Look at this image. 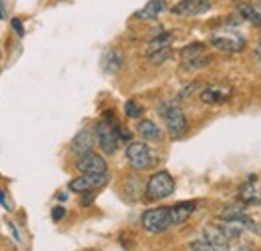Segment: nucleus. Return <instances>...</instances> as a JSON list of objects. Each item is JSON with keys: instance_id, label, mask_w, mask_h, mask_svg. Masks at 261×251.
<instances>
[{"instance_id": "obj_1", "label": "nucleus", "mask_w": 261, "mask_h": 251, "mask_svg": "<svg viewBox=\"0 0 261 251\" xmlns=\"http://www.w3.org/2000/svg\"><path fill=\"white\" fill-rule=\"evenodd\" d=\"M93 133H95V141H97V145L100 147V151L107 153V155L117 153L119 143H121V141H129L130 139L129 131H125V127L121 125L111 113H107V115L98 121L97 125H95V131H93Z\"/></svg>"}, {"instance_id": "obj_2", "label": "nucleus", "mask_w": 261, "mask_h": 251, "mask_svg": "<svg viewBox=\"0 0 261 251\" xmlns=\"http://www.w3.org/2000/svg\"><path fill=\"white\" fill-rule=\"evenodd\" d=\"M159 113H161L165 125H167V131H169V135H171L173 139L185 137V133H187V129H189V123H187V117H185L183 109H181L177 103L167 101V103H163V105L159 107Z\"/></svg>"}, {"instance_id": "obj_3", "label": "nucleus", "mask_w": 261, "mask_h": 251, "mask_svg": "<svg viewBox=\"0 0 261 251\" xmlns=\"http://www.w3.org/2000/svg\"><path fill=\"white\" fill-rule=\"evenodd\" d=\"M175 191V179L171 177L169 171H157L149 177L147 181V187H145V193H147V199L149 201H161V199H167L171 197Z\"/></svg>"}, {"instance_id": "obj_4", "label": "nucleus", "mask_w": 261, "mask_h": 251, "mask_svg": "<svg viewBox=\"0 0 261 251\" xmlns=\"http://www.w3.org/2000/svg\"><path fill=\"white\" fill-rule=\"evenodd\" d=\"M127 161H129V165L135 171H145V169H149V167H153L157 163L153 151L145 143H129V147H127Z\"/></svg>"}, {"instance_id": "obj_5", "label": "nucleus", "mask_w": 261, "mask_h": 251, "mask_svg": "<svg viewBox=\"0 0 261 251\" xmlns=\"http://www.w3.org/2000/svg\"><path fill=\"white\" fill-rule=\"evenodd\" d=\"M141 225L145 231L149 233H163L171 227L169 219V207H155V209H147L141 217Z\"/></svg>"}, {"instance_id": "obj_6", "label": "nucleus", "mask_w": 261, "mask_h": 251, "mask_svg": "<svg viewBox=\"0 0 261 251\" xmlns=\"http://www.w3.org/2000/svg\"><path fill=\"white\" fill-rule=\"evenodd\" d=\"M211 46L217 48L219 53L235 55L245 48V38L235 32L233 34H215V36H211Z\"/></svg>"}, {"instance_id": "obj_7", "label": "nucleus", "mask_w": 261, "mask_h": 251, "mask_svg": "<svg viewBox=\"0 0 261 251\" xmlns=\"http://www.w3.org/2000/svg\"><path fill=\"white\" fill-rule=\"evenodd\" d=\"M107 181H109L107 173H100V175H87V173H83L81 177H76V179H72L68 183V189L72 193H91V191H97L102 185H107Z\"/></svg>"}, {"instance_id": "obj_8", "label": "nucleus", "mask_w": 261, "mask_h": 251, "mask_svg": "<svg viewBox=\"0 0 261 251\" xmlns=\"http://www.w3.org/2000/svg\"><path fill=\"white\" fill-rule=\"evenodd\" d=\"M211 10V2L209 0H179L171 12L177 16H199Z\"/></svg>"}, {"instance_id": "obj_9", "label": "nucleus", "mask_w": 261, "mask_h": 251, "mask_svg": "<svg viewBox=\"0 0 261 251\" xmlns=\"http://www.w3.org/2000/svg\"><path fill=\"white\" fill-rule=\"evenodd\" d=\"M76 169L81 173H87V175H100V173H107V161L91 151V153H85L79 157Z\"/></svg>"}, {"instance_id": "obj_10", "label": "nucleus", "mask_w": 261, "mask_h": 251, "mask_svg": "<svg viewBox=\"0 0 261 251\" xmlns=\"http://www.w3.org/2000/svg\"><path fill=\"white\" fill-rule=\"evenodd\" d=\"M199 96L205 105H221V103H227L233 96V89L227 85H211V87L203 89Z\"/></svg>"}, {"instance_id": "obj_11", "label": "nucleus", "mask_w": 261, "mask_h": 251, "mask_svg": "<svg viewBox=\"0 0 261 251\" xmlns=\"http://www.w3.org/2000/svg\"><path fill=\"white\" fill-rule=\"evenodd\" d=\"M237 197L247 205H261V181L257 177H251L247 183L241 185Z\"/></svg>"}, {"instance_id": "obj_12", "label": "nucleus", "mask_w": 261, "mask_h": 251, "mask_svg": "<svg viewBox=\"0 0 261 251\" xmlns=\"http://www.w3.org/2000/svg\"><path fill=\"white\" fill-rule=\"evenodd\" d=\"M93 147H95V133H93L91 129H83V131H79L76 137H74L72 143H70L72 153L79 155V157L85 155V153H91Z\"/></svg>"}, {"instance_id": "obj_13", "label": "nucleus", "mask_w": 261, "mask_h": 251, "mask_svg": "<svg viewBox=\"0 0 261 251\" xmlns=\"http://www.w3.org/2000/svg\"><path fill=\"white\" fill-rule=\"evenodd\" d=\"M197 209L195 201H183V203H177L173 207H169V219L171 225H183L185 221L189 219Z\"/></svg>"}, {"instance_id": "obj_14", "label": "nucleus", "mask_w": 261, "mask_h": 251, "mask_svg": "<svg viewBox=\"0 0 261 251\" xmlns=\"http://www.w3.org/2000/svg\"><path fill=\"white\" fill-rule=\"evenodd\" d=\"M165 10H169V4L165 0H149L135 16L139 20H155V18H159L163 14Z\"/></svg>"}, {"instance_id": "obj_15", "label": "nucleus", "mask_w": 261, "mask_h": 251, "mask_svg": "<svg viewBox=\"0 0 261 251\" xmlns=\"http://www.w3.org/2000/svg\"><path fill=\"white\" fill-rule=\"evenodd\" d=\"M123 64H125V57L119 51L111 48V51L105 53V57H102V70L107 74H117L123 68Z\"/></svg>"}, {"instance_id": "obj_16", "label": "nucleus", "mask_w": 261, "mask_h": 251, "mask_svg": "<svg viewBox=\"0 0 261 251\" xmlns=\"http://www.w3.org/2000/svg\"><path fill=\"white\" fill-rule=\"evenodd\" d=\"M137 133H139L145 141H155V143H159V141L163 139L161 129L157 127V123H153V121H149V119H143V121L137 123Z\"/></svg>"}, {"instance_id": "obj_17", "label": "nucleus", "mask_w": 261, "mask_h": 251, "mask_svg": "<svg viewBox=\"0 0 261 251\" xmlns=\"http://www.w3.org/2000/svg\"><path fill=\"white\" fill-rule=\"evenodd\" d=\"M205 48H207V46H205L203 42H193V44L185 46V48L181 51V64L185 66L187 63H191V61H195V59H199L201 55H205V53H207Z\"/></svg>"}, {"instance_id": "obj_18", "label": "nucleus", "mask_w": 261, "mask_h": 251, "mask_svg": "<svg viewBox=\"0 0 261 251\" xmlns=\"http://www.w3.org/2000/svg\"><path fill=\"white\" fill-rule=\"evenodd\" d=\"M237 14L243 20H247V22H251L255 27H261V12L255 6H251V4H239L237 6Z\"/></svg>"}, {"instance_id": "obj_19", "label": "nucleus", "mask_w": 261, "mask_h": 251, "mask_svg": "<svg viewBox=\"0 0 261 251\" xmlns=\"http://www.w3.org/2000/svg\"><path fill=\"white\" fill-rule=\"evenodd\" d=\"M173 34L171 32H163V34H159V36H155L151 42H149V46H147V57L149 55H153V53H157V51H163V48H169L171 44H173Z\"/></svg>"}, {"instance_id": "obj_20", "label": "nucleus", "mask_w": 261, "mask_h": 251, "mask_svg": "<svg viewBox=\"0 0 261 251\" xmlns=\"http://www.w3.org/2000/svg\"><path fill=\"white\" fill-rule=\"evenodd\" d=\"M209 63H211V57L205 53V55H201L199 59H195V61H191V63H187L183 68L185 70H199V68H205V66H209Z\"/></svg>"}, {"instance_id": "obj_21", "label": "nucleus", "mask_w": 261, "mask_h": 251, "mask_svg": "<svg viewBox=\"0 0 261 251\" xmlns=\"http://www.w3.org/2000/svg\"><path fill=\"white\" fill-rule=\"evenodd\" d=\"M125 115L129 119H139L143 115V107L137 103V101H127L125 103Z\"/></svg>"}, {"instance_id": "obj_22", "label": "nucleus", "mask_w": 261, "mask_h": 251, "mask_svg": "<svg viewBox=\"0 0 261 251\" xmlns=\"http://www.w3.org/2000/svg\"><path fill=\"white\" fill-rule=\"evenodd\" d=\"M171 55H173V48L169 46V48H163V51H157V53L149 55V61L153 64H163L167 59H171Z\"/></svg>"}, {"instance_id": "obj_23", "label": "nucleus", "mask_w": 261, "mask_h": 251, "mask_svg": "<svg viewBox=\"0 0 261 251\" xmlns=\"http://www.w3.org/2000/svg\"><path fill=\"white\" fill-rule=\"evenodd\" d=\"M191 251H217V249L209 241H205V239H195L191 243Z\"/></svg>"}, {"instance_id": "obj_24", "label": "nucleus", "mask_w": 261, "mask_h": 251, "mask_svg": "<svg viewBox=\"0 0 261 251\" xmlns=\"http://www.w3.org/2000/svg\"><path fill=\"white\" fill-rule=\"evenodd\" d=\"M66 215L65 207H55L53 209V213H50V217H53V221H61L63 217Z\"/></svg>"}, {"instance_id": "obj_25", "label": "nucleus", "mask_w": 261, "mask_h": 251, "mask_svg": "<svg viewBox=\"0 0 261 251\" xmlns=\"http://www.w3.org/2000/svg\"><path fill=\"white\" fill-rule=\"evenodd\" d=\"M197 87H199L197 83H193V85H189V87H185V89H183V91L179 93V98H187L189 94H193V93H195V91H197Z\"/></svg>"}, {"instance_id": "obj_26", "label": "nucleus", "mask_w": 261, "mask_h": 251, "mask_svg": "<svg viewBox=\"0 0 261 251\" xmlns=\"http://www.w3.org/2000/svg\"><path fill=\"white\" fill-rule=\"evenodd\" d=\"M8 229H10V233H12V239H14V243H20V235H18V231H16V225H14L12 221H8Z\"/></svg>"}, {"instance_id": "obj_27", "label": "nucleus", "mask_w": 261, "mask_h": 251, "mask_svg": "<svg viewBox=\"0 0 261 251\" xmlns=\"http://www.w3.org/2000/svg\"><path fill=\"white\" fill-rule=\"evenodd\" d=\"M12 29L16 31L18 36H22V34H24V27H22V22H20L18 18H12Z\"/></svg>"}, {"instance_id": "obj_28", "label": "nucleus", "mask_w": 261, "mask_h": 251, "mask_svg": "<svg viewBox=\"0 0 261 251\" xmlns=\"http://www.w3.org/2000/svg\"><path fill=\"white\" fill-rule=\"evenodd\" d=\"M0 205H2L6 211H10V209H12V205H10V201L6 199V195H4V191H2V189H0Z\"/></svg>"}, {"instance_id": "obj_29", "label": "nucleus", "mask_w": 261, "mask_h": 251, "mask_svg": "<svg viewBox=\"0 0 261 251\" xmlns=\"http://www.w3.org/2000/svg\"><path fill=\"white\" fill-rule=\"evenodd\" d=\"M257 57H259V61H261V40H259V44H257Z\"/></svg>"}, {"instance_id": "obj_30", "label": "nucleus", "mask_w": 261, "mask_h": 251, "mask_svg": "<svg viewBox=\"0 0 261 251\" xmlns=\"http://www.w3.org/2000/svg\"><path fill=\"white\" fill-rule=\"evenodd\" d=\"M239 251H251V249H247V247H243V249H239Z\"/></svg>"}, {"instance_id": "obj_31", "label": "nucleus", "mask_w": 261, "mask_h": 251, "mask_svg": "<svg viewBox=\"0 0 261 251\" xmlns=\"http://www.w3.org/2000/svg\"><path fill=\"white\" fill-rule=\"evenodd\" d=\"M2 16H4V14H2V10H0V20H2Z\"/></svg>"}, {"instance_id": "obj_32", "label": "nucleus", "mask_w": 261, "mask_h": 251, "mask_svg": "<svg viewBox=\"0 0 261 251\" xmlns=\"http://www.w3.org/2000/svg\"><path fill=\"white\" fill-rule=\"evenodd\" d=\"M259 6H261V0H259Z\"/></svg>"}]
</instances>
